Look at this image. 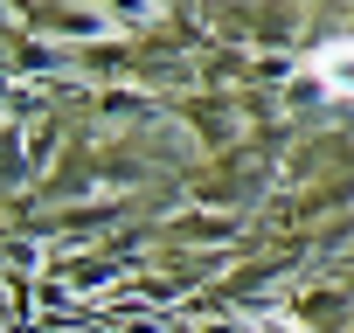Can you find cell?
Masks as SVG:
<instances>
[{
  "label": "cell",
  "mask_w": 354,
  "mask_h": 333,
  "mask_svg": "<svg viewBox=\"0 0 354 333\" xmlns=\"http://www.w3.org/2000/svg\"><path fill=\"white\" fill-rule=\"evenodd\" d=\"M306 77H313L319 91H333V97H354V35L313 49V56H306Z\"/></svg>",
  "instance_id": "obj_1"
},
{
  "label": "cell",
  "mask_w": 354,
  "mask_h": 333,
  "mask_svg": "<svg viewBox=\"0 0 354 333\" xmlns=\"http://www.w3.org/2000/svg\"><path fill=\"white\" fill-rule=\"evenodd\" d=\"M250 333H299V326H292V319H257Z\"/></svg>",
  "instance_id": "obj_2"
}]
</instances>
